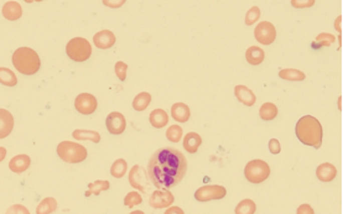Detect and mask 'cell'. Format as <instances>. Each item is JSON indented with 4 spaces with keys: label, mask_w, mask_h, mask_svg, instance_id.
<instances>
[{
    "label": "cell",
    "mask_w": 343,
    "mask_h": 214,
    "mask_svg": "<svg viewBox=\"0 0 343 214\" xmlns=\"http://www.w3.org/2000/svg\"><path fill=\"white\" fill-rule=\"evenodd\" d=\"M175 198L168 189H156L152 192L149 198V204L155 209H161V208H168L174 203Z\"/></svg>",
    "instance_id": "obj_10"
},
{
    "label": "cell",
    "mask_w": 343,
    "mask_h": 214,
    "mask_svg": "<svg viewBox=\"0 0 343 214\" xmlns=\"http://www.w3.org/2000/svg\"><path fill=\"white\" fill-rule=\"evenodd\" d=\"M171 115L179 123H186L191 117V112H190L189 105H186L185 103H175L171 107Z\"/></svg>",
    "instance_id": "obj_19"
},
{
    "label": "cell",
    "mask_w": 343,
    "mask_h": 214,
    "mask_svg": "<svg viewBox=\"0 0 343 214\" xmlns=\"http://www.w3.org/2000/svg\"><path fill=\"white\" fill-rule=\"evenodd\" d=\"M245 59H247L248 63L253 66H258L263 62L265 59V52L263 51V49L258 46H252L247 50L245 52Z\"/></svg>",
    "instance_id": "obj_22"
},
{
    "label": "cell",
    "mask_w": 343,
    "mask_h": 214,
    "mask_svg": "<svg viewBox=\"0 0 343 214\" xmlns=\"http://www.w3.org/2000/svg\"><path fill=\"white\" fill-rule=\"evenodd\" d=\"M227 194V189L220 184H207L202 186L195 192V198L200 202H208V200L221 199Z\"/></svg>",
    "instance_id": "obj_7"
},
{
    "label": "cell",
    "mask_w": 343,
    "mask_h": 214,
    "mask_svg": "<svg viewBox=\"0 0 343 214\" xmlns=\"http://www.w3.org/2000/svg\"><path fill=\"white\" fill-rule=\"evenodd\" d=\"M244 176L252 183L259 184L270 176V167L263 160L249 161L244 168Z\"/></svg>",
    "instance_id": "obj_6"
},
{
    "label": "cell",
    "mask_w": 343,
    "mask_h": 214,
    "mask_svg": "<svg viewBox=\"0 0 343 214\" xmlns=\"http://www.w3.org/2000/svg\"><path fill=\"white\" fill-rule=\"evenodd\" d=\"M291 4L294 5L295 8H307V7H312L313 4H315V2L313 0H310V2H300V0H292Z\"/></svg>",
    "instance_id": "obj_40"
},
{
    "label": "cell",
    "mask_w": 343,
    "mask_h": 214,
    "mask_svg": "<svg viewBox=\"0 0 343 214\" xmlns=\"http://www.w3.org/2000/svg\"><path fill=\"white\" fill-rule=\"evenodd\" d=\"M130 214H145L142 210H134V212H131Z\"/></svg>",
    "instance_id": "obj_44"
},
{
    "label": "cell",
    "mask_w": 343,
    "mask_h": 214,
    "mask_svg": "<svg viewBox=\"0 0 343 214\" xmlns=\"http://www.w3.org/2000/svg\"><path fill=\"white\" fill-rule=\"evenodd\" d=\"M14 129V118L7 109H0V139H4Z\"/></svg>",
    "instance_id": "obj_14"
},
{
    "label": "cell",
    "mask_w": 343,
    "mask_h": 214,
    "mask_svg": "<svg viewBox=\"0 0 343 214\" xmlns=\"http://www.w3.org/2000/svg\"><path fill=\"white\" fill-rule=\"evenodd\" d=\"M31 160L28 155H17L9 162V168L14 173H23L30 167Z\"/></svg>",
    "instance_id": "obj_16"
},
{
    "label": "cell",
    "mask_w": 343,
    "mask_h": 214,
    "mask_svg": "<svg viewBox=\"0 0 343 214\" xmlns=\"http://www.w3.org/2000/svg\"><path fill=\"white\" fill-rule=\"evenodd\" d=\"M67 56L75 62H84L91 57L92 46L88 40L83 38H75L66 45Z\"/></svg>",
    "instance_id": "obj_5"
},
{
    "label": "cell",
    "mask_w": 343,
    "mask_h": 214,
    "mask_svg": "<svg viewBox=\"0 0 343 214\" xmlns=\"http://www.w3.org/2000/svg\"><path fill=\"white\" fill-rule=\"evenodd\" d=\"M260 18V9L258 7H252L248 10L247 15H245V24L248 26L253 25V24L257 23Z\"/></svg>",
    "instance_id": "obj_34"
},
{
    "label": "cell",
    "mask_w": 343,
    "mask_h": 214,
    "mask_svg": "<svg viewBox=\"0 0 343 214\" xmlns=\"http://www.w3.org/2000/svg\"><path fill=\"white\" fill-rule=\"evenodd\" d=\"M259 115L263 120H273L278 117V107L273 103H264L260 107Z\"/></svg>",
    "instance_id": "obj_26"
},
{
    "label": "cell",
    "mask_w": 343,
    "mask_h": 214,
    "mask_svg": "<svg viewBox=\"0 0 343 214\" xmlns=\"http://www.w3.org/2000/svg\"><path fill=\"white\" fill-rule=\"evenodd\" d=\"M97 105L98 103H97L96 97L89 93H82L75 100L76 109L83 115L93 114L97 109Z\"/></svg>",
    "instance_id": "obj_11"
},
{
    "label": "cell",
    "mask_w": 343,
    "mask_h": 214,
    "mask_svg": "<svg viewBox=\"0 0 343 214\" xmlns=\"http://www.w3.org/2000/svg\"><path fill=\"white\" fill-rule=\"evenodd\" d=\"M151 102V96L147 92H141L138 96L134 98L133 100V108L136 112H142L147 108V105Z\"/></svg>",
    "instance_id": "obj_25"
},
{
    "label": "cell",
    "mask_w": 343,
    "mask_h": 214,
    "mask_svg": "<svg viewBox=\"0 0 343 214\" xmlns=\"http://www.w3.org/2000/svg\"><path fill=\"white\" fill-rule=\"evenodd\" d=\"M147 182H149V177H147L146 171L139 165H134L129 172V183L131 184V187L145 193Z\"/></svg>",
    "instance_id": "obj_9"
},
{
    "label": "cell",
    "mask_w": 343,
    "mask_h": 214,
    "mask_svg": "<svg viewBox=\"0 0 343 214\" xmlns=\"http://www.w3.org/2000/svg\"><path fill=\"white\" fill-rule=\"evenodd\" d=\"M142 202V198L141 195L139 194V192H129L128 194L125 195V198H124V204L126 205V207H134V205H138L140 204Z\"/></svg>",
    "instance_id": "obj_33"
},
{
    "label": "cell",
    "mask_w": 343,
    "mask_h": 214,
    "mask_svg": "<svg viewBox=\"0 0 343 214\" xmlns=\"http://www.w3.org/2000/svg\"><path fill=\"white\" fill-rule=\"evenodd\" d=\"M72 136L75 137L76 140H91L93 142H99L101 141V135L99 133L93 130H75L73 131Z\"/></svg>",
    "instance_id": "obj_29"
},
{
    "label": "cell",
    "mask_w": 343,
    "mask_h": 214,
    "mask_svg": "<svg viewBox=\"0 0 343 214\" xmlns=\"http://www.w3.org/2000/svg\"><path fill=\"white\" fill-rule=\"evenodd\" d=\"M316 175H317V178L320 179V181L331 182L336 178L337 168L329 162L321 163L317 167V170H316Z\"/></svg>",
    "instance_id": "obj_18"
},
{
    "label": "cell",
    "mask_w": 343,
    "mask_h": 214,
    "mask_svg": "<svg viewBox=\"0 0 343 214\" xmlns=\"http://www.w3.org/2000/svg\"><path fill=\"white\" fill-rule=\"evenodd\" d=\"M126 71H128V66H126V63L121 62V61L115 63V75H117V77L119 78L120 81H125Z\"/></svg>",
    "instance_id": "obj_36"
},
{
    "label": "cell",
    "mask_w": 343,
    "mask_h": 214,
    "mask_svg": "<svg viewBox=\"0 0 343 214\" xmlns=\"http://www.w3.org/2000/svg\"><path fill=\"white\" fill-rule=\"evenodd\" d=\"M182 134V128L180 125H171L168 126L167 131H166V137H167L168 141L171 142H179L181 140Z\"/></svg>",
    "instance_id": "obj_32"
},
{
    "label": "cell",
    "mask_w": 343,
    "mask_h": 214,
    "mask_svg": "<svg viewBox=\"0 0 343 214\" xmlns=\"http://www.w3.org/2000/svg\"><path fill=\"white\" fill-rule=\"evenodd\" d=\"M269 151L273 155H278L279 152L281 151L280 142L278 141V139H271L270 141H269Z\"/></svg>",
    "instance_id": "obj_38"
},
{
    "label": "cell",
    "mask_w": 343,
    "mask_h": 214,
    "mask_svg": "<svg viewBox=\"0 0 343 214\" xmlns=\"http://www.w3.org/2000/svg\"><path fill=\"white\" fill-rule=\"evenodd\" d=\"M149 120L154 128L161 129L168 124V115L163 109H154L150 113Z\"/></svg>",
    "instance_id": "obj_21"
},
{
    "label": "cell",
    "mask_w": 343,
    "mask_h": 214,
    "mask_svg": "<svg viewBox=\"0 0 343 214\" xmlns=\"http://www.w3.org/2000/svg\"><path fill=\"white\" fill-rule=\"evenodd\" d=\"M5 156H7V150H5L4 147L0 146V162H2V161L4 160Z\"/></svg>",
    "instance_id": "obj_43"
},
{
    "label": "cell",
    "mask_w": 343,
    "mask_h": 214,
    "mask_svg": "<svg viewBox=\"0 0 343 214\" xmlns=\"http://www.w3.org/2000/svg\"><path fill=\"white\" fill-rule=\"evenodd\" d=\"M105 5H109L110 8H119L124 4V2H104Z\"/></svg>",
    "instance_id": "obj_42"
},
{
    "label": "cell",
    "mask_w": 343,
    "mask_h": 214,
    "mask_svg": "<svg viewBox=\"0 0 343 214\" xmlns=\"http://www.w3.org/2000/svg\"><path fill=\"white\" fill-rule=\"evenodd\" d=\"M254 36L262 45H271L276 39L275 26L269 21H262L254 30Z\"/></svg>",
    "instance_id": "obj_8"
},
{
    "label": "cell",
    "mask_w": 343,
    "mask_h": 214,
    "mask_svg": "<svg viewBox=\"0 0 343 214\" xmlns=\"http://www.w3.org/2000/svg\"><path fill=\"white\" fill-rule=\"evenodd\" d=\"M257 205L252 199H243L236 207V214H254Z\"/></svg>",
    "instance_id": "obj_31"
},
{
    "label": "cell",
    "mask_w": 343,
    "mask_h": 214,
    "mask_svg": "<svg viewBox=\"0 0 343 214\" xmlns=\"http://www.w3.org/2000/svg\"><path fill=\"white\" fill-rule=\"evenodd\" d=\"M109 187L110 183L108 181H104V179H97L93 183L88 184V191L86 192V195L87 197H89L91 194L98 195L101 194V192L109 189Z\"/></svg>",
    "instance_id": "obj_28"
},
{
    "label": "cell",
    "mask_w": 343,
    "mask_h": 214,
    "mask_svg": "<svg viewBox=\"0 0 343 214\" xmlns=\"http://www.w3.org/2000/svg\"><path fill=\"white\" fill-rule=\"evenodd\" d=\"M126 128V120L119 112L110 113L107 117V129L112 135H120Z\"/></svg>",
    "instance_id": "obj_12"
},
{
    "label": "cell",
    "mask_w": 343,
    "mask_h": 214,
    "mask_svg": "<svg viewBox=\"0 0 343 214\" xmlns=\"http://www.w3.org/2000/svg\"><path fill=\"white\" fill-rule=\"evenodd\" d=\"M296 136L303 145L318 149L322 144V126L320 121L311 115H303L297 120Z\"/></svg>",
    "instance_id": "obj_2"
},
{
    "label": "cell",
    "mask_w": 343,
    "mask_h": 214,
    "mask_svg": "<svg viewBox=\"0 0 343 214\" xmlns=\"http://www.w3.org/2000/svg\"><path fill=\"white\" fill-rule=\"evenodd\" d=\"M296 214H315V212L310 204H301L297 208Z\"/></svg>",
    "instance_id": "obj_39"
},
{
    "label": "cell",
    "mask_w": 343,
    "mask_h": 214,
    "mask_svg": "<svg viewBox=\"0 0 343 214\" xmlns=\"http://www.w3.org/2000/svg\"><path fill=\"white\" fill-rule=\"evenodd\" d=\"M5 214H30L28 208L23 204H14L7 210Z\"/></svg>",
    "instance_id": "obj_37"
},
{
    "label": "cell",
    "mask_w": 343,
    "mask_h": 214,
    "mask_svg": "<svg viewBox=\"0 0 343 214\" xmlns=\"http://www.w3.org/2000/svg\"><path fill=\"white\" fill-rule=\"evenodd\" d=\"M279 77L285 79V81L300 82L303 81L306 76L301 71L295 70V68H284V70H280V72H279Z\"/></svg>",
    "instance_id": "obj_23"
},
{
    "label": "cell",
    "mask_w": 343,
    "mask_h": 214,
    "mask_svg": "<svg viewBox=\"0 0 343 214\" xmlns=\"http://www.w3.org/2000/svg\"><path fill=\"white\" fill-rule=\"evenodd\" d=\"M57 155L67 163H80L87 158V149L77 142L62 141L57 145Z\"/></svg>",
    "instance_id": "obj_4"
},
{
    "label": "cell",
    "mask_w": 343,
    "mask_h": 214,
    "mask_svg": "<svg viewBox=\"0 0 343 214\" xmlns=\"http://www.w3.org/2000/svg\"><path fill=\"white\" fill-rule=\"evenodd\" d=\"M126 171H128V163L123 158H119V160H115L110 167V175L115 178H121L125 175Z\"/></svg>",
    "instance_id": "obj_30"
},
{
    "label": "cell",
    "mask_w": 343,
    "mask_h": 214,
    "mask_svg": "<svg viewBox=\"0 0 343 214\" xmlns=\"http://www.w3.org/2000/svg\"><path fill=\"white\" fill-rule=\"evenodd\" d=\"M57 209V200L52 197L42 199L36 208V214H51Z\"/></svg>",
    "instance_id": "obj_24"
},
{
    "label": "cell",
    "mask_w": 343,
    "mask_h": 214,
    "mask_svg": "<svg viewBox=\"0 0 343 214\" xmlns=\"http://www.w3.org/2000/svg\"><path fill=\"white\" fill-rule=\"evenodd\" d=\"M202 144V137L197 133H189L184 137V147L190 154H196Z\"/></svg>",
    "instance_id": "obj_20"
},
{
    "label": "cell",
    "mask_w": 343,
    "mask_h": 214,
    "mask_svg": "<svg viewBox=\"0 0 343 214\" xmlns=\"http://www.w3.org/2000/svg\"><path fill=\"white\" fill-rule=\"evenodd\" d=\"M316 41L321 45V46H331L334 41H336V38L331 34H320V35L316 38Z\"/></svg>",
    "instance_id": "obj_35"
},
{
    "label": "cell",
    "mask_w": 343,
    "mask_h": 214,
    "mask_svg": "<svg viewBox=\"0 0 343 214\" xmlns=\"http://www.w3.org/2000/svg\"><path fill=\"white\" fill-rule=\"evenodd\" d=\"M13 65L23 75H35L40 70V56L30 47H20L13 54Z\"/></svg>",
    "instance_id": "obj_3"
},
{
    "label": "cell",
    "mask_w": 343,
    "mask_h": 214,
    "mask_svg": "<svg viewBox=\"0 0 343 214\" xmlns=\"http://www.w3.org/2000/svg\"><path fill=\"white\" fill-rule=\"evenodd\" d=\"M3 17L7 20L15 21L20 19V17L23 15V9H21V5L17 2H7L3 7Z\"/></svg>",
    "instance_id": "obj_17"
},
{
    "label": "cell",
    "mask_w": 343,
    "mask_h": 214,
    "mask_svg": "<svg viewBox=\"0 0 343 214\" xmlns=\"http://www.w3.org/2000/svg\"><path fill=\"white\" fill-rule=\"evenodd\" d=\"M0 83L8 87H14L18 84V78L12 70L0 67Z\"/></svg>",
    "instance_id": "obj_27"
},
{
    "label": "cell",
    "mask_w": 343,
    "mask_h": 214,
    "mask_svg": "<svg viewBox=\"0 0 343 214\" xmlns=\"http://www.w3.org/2000/svg\"><path fill=\"white\" fill-rule=\"evenodd\" d=\"M93 42L98 49L107 50L110 49L112 46H114L115 36L112 31L102 30L93 36Z\"/></svg>",
    "instance_id": "obj_13"
},
{
    "label": "cell",
    "mask_w": 343,
    "mask_h": 214,
    "mask_svg": "<svg viewBox=\"0 0 343 214\" xmlns=\"http://www.w3.org/2000/svg\"><path fill=\"white\" fill-rule=\"evenodd\" d=\"M163 214H185V213L180 207H175V205H174V207H168Z\"/></svg>",
    "instance_id": "obj_41"
},
{
    "label": "cell",
    "mask_w": 343,
    "mask_h": 214,
    "mask_svg": "<svg viewBox=\"0 0 343 214\" xmlns=\"http://www.w3.org/2000/svg\"><path fill=\"white\" fill-rule=\"evenodd\" d=\"M187 171V160L181 151L162 146L149 160L147 177L157 189H168L182 181Z\"/></svg>",
    "instance_id": "obj_1"
},
{
    "label": "cell",
    "mask_w": 343,
    "mask_h": 214,
    "mask_svg": "<svg viewBox=\"0 0 343 214\" xmlns=\"http://www.w3.org/2000/svg\"><path fill=\"white\" fill-rule=\"evenodd\" d=\"M234 94H236L237 99H238L242 104L247 105V107H252V105H254L255 102H257L255 94L253 93L248 87L242 86V84L236 86V88H234Z\"/></svg>",
    "instance_id": "obj_15"
}]
</instances>
